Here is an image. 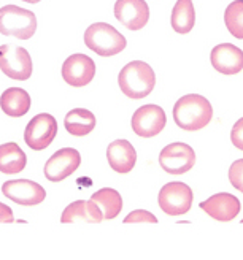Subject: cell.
Listing matches in <instances>:
<instances>
[{
    "label": "cell",
    "mask_w": 243,
    "mask_h": 260,
    "mask_svg": "<svg viewBox=\"0 0 243 260\" xmlns=\"http://www.w3.org/2000/svg\"><path fill=\"white\" fill-rule=\"evenodd\" d=\"M211 118V103L199 94H188L178 100L173 107L175 124L188 132H196V130L203 128L210 124Z\"/></svg>",
    "instance_id": "cell-1"
},
{
    "label": "cell",
    "mask_w": 243,
    "mask_h": 260,
    "mask_svg": "<svg viewBox=\"0 0 243 260\" xmlns=\"http://www.w3.org/2000/svg\"><path fill=\"white\" fill-rule=\"evenodd\" d=\"M119 89L129 99L138 100L149 95L156 84V75L143 60H134L124 65L118 76Z\"/></svg>",
    "instance_id": "cell-2"
},
{
    "label": "cell",
    "mask_w": 243,
    "mask_h": 260,
    "mask_svg": "<svg viewBox=\"0 0 243 260\" xmlns=\"http://www.w3.org/2000/svg\"><path fill=\"white\" fill-rule=\"evenodd\" d=\"M84 43L102 57L116 56L127 46L124 35L107 22H96L89 25L84 32Z\"/></svg>",
    "instance_id": "cell-3"
},
{
    "label": "cell",
    "mask_w": 243,
    "mask_h": 260,
    "mask_svg": "<svg viewBox=\"0 0 243 260\" xmlns=\"http://www.w3.org/2000/svg\"><path fill=\"white\" fill-rule=\"evenodd\" d=\"M37 30V16L31 10L16 5L0 8V34L18 40H29Z\"/></svg>",
    "instance_id": "cell-4"
},
{
    "label": "cell",
    "mask_w": 243,
    "mask_h": 260,
    "mask_svg": "<svg viewBox=\"0 0 243 260\" xmlns=\"http://www.w3.org/2000/svg\"><path fill=\"white\" fill-rule=\"evenodd\" d=\"M0 70L11 80H29L32 75L31 54L21 46L2 45L0 46Z\"/></svg>",
    "instance_id": "cell-5"
},
{
    "label": "cell",
    "mask_w": 243,
    "mask_h": 260,
    "mask_svg": "<svg viewBox=\"0 0 243 260\" xmlns=\"http://www.w3.org/2000/svg\"><path fill=\"white\" fill-rule=\"evenodd\" d=\"M194 200V193L185 183H167L159 192V206L167 216H183L191 210Z\"/></svg>",
    "instance_id": "cell-6"
},
{
    "label": "cell",
    "mask_w": 243,
    "mask_h": 260,
    "mask_svg": "<svg viewBox=\"0 0 243 260\" xmlns=\"http://www.w3.org/2000/svg\"><path fill=\"white\" fill-rule=\"evenodd\" d=\"M57 135V121L48 113L37 114L24 130V141L34 151L46 149Z\"/></svg>",
    "instance_id": "cell-7"
},
{
    "label": "cell",
    "mask_w": 243,
    "mask_h": 260,
    "mask_svg": "<svg viewBox=\"0 0 243 260\" xmlns=\"http://www.w3.org/2000/svg\"><path fill=\"white\" fill-rule=\"evenodd\" d=\"M196 164V152L186 143H172L159 154V165L169 175L188 173Z\"/></svg>",
    "instance_id": "cell-8"
},
{
    "label": "cell",
    "mask_w": 243,
    "mask_h": 260,
    "mask_svg": "<svg viewBox=\"0 0 243 260\" xmlns=\"http://www.w3.org/2000/svg\"><path fill=\"white\" fill-rule=\"evenodd\" d=\"M81 165V155L73 148H64L54 152L45 164L43 173L51 183H59L73 175Z\"/></svg>",
    "instance_id": "cell-9"
},
{
    "label": "cell",
    "mask_w": 243,
    "mask_h": 260,
    "mask_svg": "<svg viewBox=\"0 0 243 260\" xmlns=\"http://www.w3.org/2000/svg\"><path fill=\"white\" fill-rule=\"evenodd\" d=\"M2 193L11 202L22 206H35L40 205L45 197L46 190L31 179H11L2 186Z\"/></svg>",
    "instance_id": "cell-10"
},
{
    "label": "cell",
    "mask_w": 243,
    "mask_h": 260,
    "mask_svg": "<svg viewBox=\"0 0 243 260\" xmlns=\"http://www.w3.org/2000/svg\"><path fill=\"white\" fill-rule=\"evenodd\" d=\"M165 124H167V118L159 105H143L132 116V130L142 138L159 135Z\"/></svg>",
    "instance_id": "cell-11"
},
{
    "label": "cell",
    "mask_w": 243,
    "mask_h": 260,
    "mask_svg": "<svg viewBox=\"0 0 243 260\" xmlns=\"http://www.w3.org/2000/svg\"><path fill=\"white\" fill-rule=\"evenodd\" d=\"M96 62L86 54H72L62 63V78L72 87L87 86L94 80Z\"/></svg>",
    "instance_id": "cell-12"
},
{
    "label": "cell",
    "mask_w": 243,
    "mask_h": 260,
    "mask_svg": "<svg viewBox=\"0 0 243 260\" xmlns=\"http://www.w3.org/2000/svg\"><path fill=\"white\" fill-rule=\"evenodd\" d=\"M114 18L126 29L140 30L145 27L149 19V7L145 0H116Z\"/></svg>",
    "instance_id": "cell-13"
},
{
    "label": "cell",
    "mask_w": 243,
    "mask_h": 260,
    "mask_svg": "<svg viewBox=\"0 0 243 260\" xmlns=\"http://www.w3.org/2000/svg\"><path fill=\"white\" fill-rule=\"evenodd\" d=\"M240 200L232 193H216L205 202L200 203V210L205 211L210 217L221 220V222H229L238 216L240 213Z\"/></svg>",
    "instance_id": "cell-14"
},
{
    "label": "cell",
    "mask_w": 243,
    "mask_h": 260,
    "mask_svg": "<svg viewBox=\"0 0 243 260\" xmlns=\"http://www.w3.org/2000/svg\"><path fill=\"white\" fill-rule=\"evenodd\" d=\"M211 65L216 72L223 75H237L243 69V53L241 49L231 45V43H221L211 49Z\"/></svg>",
    "instance_id": "cell-15"
},
{
    "label": "cell",
    "mask_w": 243,
    "mask_h": 260,
    "mask_svg": "<svg viewBox=\"0 0 243 260\" xmlns=\"http://www.w3.org/2000/svg\"><path fill=\"white\" fill-rule=\"evenodd\" d=\"M107 160L116 173H129L137 162L135 148L127 140H114L107 148Z\"/></svg>",
    "instance_id": "cell-16"
},
{
    "label": "cell",
    "mask_w": 243,
    "mask_h": 260,
    "mask_svg": "<svg viewBox=\"0 0 243 260\" xmlns=\"http://www.w3.org/2000/svg\"><path fill=\"white\" fill-rule=\"evenodd\" d=\"M104 220L102 211L93 200H76L70 203L60 216L62 224H76V222H87V224H99Z\"/></svg>",
    "instance_id": "cell-17"
},
{
    "label": "cell",
    "mask_w": 243,
    "mask_h": 260,
    "mask_svg": "<svg viewBox=\"0 0 243 260\" xmlns=\"http://www.w3.org/2000/svg\"><path fill=\"white\" fill-rule=\"evenodd\" d=\"M0 108L10 118H21L31 110V95L21 87H8L0 95Z\"/></svg>",
    "instance_id": "cell-18"
},
{
    "label": "cell",
    "mask_w": 243,
    "mask_h": 260,
    "mask_svg": "<svg viewBox=\"0 0 243 260\" xmlns=\"http://www.w3.org/2000/svg\"><path fill=\"white\" fill-rule=\"evenodd\" d=\"M64 127L73 137H86L96 127V116L84 108H75L66 114Z\"/></svg>",
    "instance_id": "cell-19"
},
{
    "label": "cell",
    "mask_w": 243,
    "mask_h": 260,
    "mask_svg": "<svg viewBox=\"0 0 243 260\" xmlns=\"http://www.w3.org/2000/svg\"><path fill=\"white\" fill-rule=\"evenodd\" d=\"M25 165H27V157H25L19 145H16V143L0 145V172L4 175L21 173Z\"/></svg>",
    "instance_id": "cell-20"
},
{
    "label": "cell",
    "mask_w": 243,
    "mask_h": 260,
    "mask_svg": "<svg viewBox=\"0 0 243 260\" xmlns=\"http://www.w3.org/2000/svg\"><path fill=\"white\" fill-rule=\"evenodd\" d=\"M172 27L178 34H189L196 24V10L193 0H176L172 10Z\"/></svg>",
    "instance_id": "cell-21"
},
{
    "label": "cell",
    "mask_w": 243,
    "mask_h": 260,
    "mask_svg": "<svg viewBox=\"0 0 243 260\" xmlns=\"http://www.w3.org/2000/svg\"><path fill=\"white\" fill-rule=\"evenodd\" d=\"M91 200L99 206L104 219H114L123 210V199L118 190L111 187H104L93 193Z\"/></svg>",
    "instance_id": "cell-22"
},
{
    "label": "cell",
    "mask_w": 243,
    "mask_h": 260,
    "mask_svg": "<svg viewBox=\"0 0 243 260\" xmlns=\"http://www.w3.org/2000/svg\"><path fill=\"white\" fill-rule=\"evenodd\" d=\"M224 22L229 32L238 40H243V0H234L226 8Z\"/></svg>",
    "instance_id": "cell-23"
},
{
    "label": "cell",
    "mask_w": 243,
    "mask_h": 260,
    "mask_svg": "<svg viewBox=\"0 0 243 260\" xmlns=\"http://www.w3.org/2000/svg\"><path fill=\"white\" fill-rule=\"evenodd\" d=\"M140 222L158 224V217L145 210H135L124 217V224H140Z\"/></svg>",
    "instance_id": "cell-24"
},
{
    "label": "cell",
    "mask_w": 243,
    "mask_h": 260,
    "mask_svg": "<svg viewBox=\"0 0 243 260\" xmlns=\"http://www.w3.org/2000/svg\"><path fill=\"white\" fill-rule=\"evenodd\" d=\"M229 181L237 190H243V159L234 162L229 170Z\"/></svg>",
    "instance_id": "cell-25"
},
{
    "label": "cell",
    "mask_w": 243,
    "mask_h": 260,
    "mask_svg": "<svg viewBox=\"0 0 243 260\" xmlns=\"http://www.w3.org/2000/svg\"><path fill=\"white\" fill-rule=\"evenodd\" d=\"M231 138L234 146L240 151H243V119H238L237 124L234 125L232 132H231Z\"/></svg>",
    "instance_id": "cell-26"
},
{
    "label": "cell",
    "mask_w": 243,
    "mask_h": 260,
    "mask_svg": "<svg viewBox=\"0 0 243 260\" xmlns=\"http://www.w3.org/2000/svg\"><path fill=\"white\" fill-rule=\"evenodd\" d=\"M15 220L11 208L7 206L5 203H0V224H11Z\"/></svg>",
    "instance_id": "cell-27"
},
{
    "label": "cell",
    "mask_w": 243,
    "mask_h": 260,
    "mask_svg": "<svg viewBox=\"0 0 243 260\" xmlns=\"http://www.w3.org/2000/svg\"><path fill=\"white\" fill-rule=\"evenodd\" d=\"M22 2H27V4H38L40 0H22Z\"/></svg>",
    "instance_id": "cell-28"
}]
</instances>
